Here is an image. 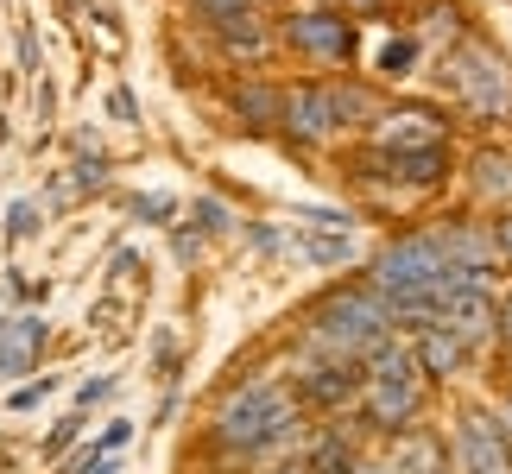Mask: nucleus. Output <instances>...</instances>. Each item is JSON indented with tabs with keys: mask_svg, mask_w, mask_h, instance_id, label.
<instances>
[{
	"mask_svg": "<svg viewBox=\"0 0 512 474\" xmlns=\"http://www.w3.org/2000/svg\"><path fill=\"white\" fill-rule=\"evenodd\" d=\"M443 285H449V260H443L437 234H405V241H392L373 260V291L386 298L392 316H418L424 323Z\"/></svg>",
	"mask_w": 512,
	"mask_h": 474,
	"instance_id": "obj_1",
	"label": "nucleus"
},
{
	"mask_svg": "<svg viewBox=\"0 0 512 474\" xmlns=\"http://www.w3.org/2000/svg\"><path fill=\"white\" fill-rule=\"evenodd\" d=\"M291 430H298V405H291L272 380H253V386H241V392L222 405L215 437H222V449H234V456H253V449L285 443Z\"/></svg>",
	"mask_w": 512,
	"mask_h": 474,
	"instance_id": "obj_2",
	"label": "nucleus"
},
{
	"mask_svg": "<svg viewBox=\"0 0 512 474\" xmlns=\"http://www.w3.org/2000/svg\"><path fill=\"white\" fill-rule=\"evenodd\" d=\"M386 329H392V310L380 291H336L317 310V323H310V342L323 354H336V361H354V354L386 348Z\"/></svg>",
	"mask_w": 512,
	"mask_h": 474,
	"instance_id": "obj_3",
	"label": "nucleus"
},
{
	"mask_svg": "<svg viewBox=\"0 0 512 474\" xmlns=\"http://www.w3.org/2000/svg\"><path fill=\"white\" fill-rule=\"evenodd\" d=\"M361 386H367L373 424H386V430H405L424 405V367H418V354L399 348V342L373 348V367L361 373Z\"/></svg>",
	"mask_w": 512,
	"mask_h": 474,
	"instance_id": "obj_4",
	"label": "nucleus"
},
{
	"mask_svg": "<svg viewBox=\"0 0 512 474\" xmlns=\"http://www.w3.org/2000/svg\"><path fill=\"white\" fill-rule=\"evenodd\" d=\"M361 114H367V95L354 89V83H304V89L285 95V114H279V121L298 133V140H329L336 127L361 121Z\"/></svg>",
	"mask_w": 512,
	"mask_h": 474,
	"instance_id": "obj_5",
	"label": "nucleus"
},
{
	"mask_svg": "<svg viewBox=\"0 0 512 474\" xmlns=\"http://www.w3.org/2000/svg\"><path fill=\"white\" fill-rule=\"evenodd\" d=\"M424 323H430V329L462 335V342L487 335V329H494V298H487V272H449V285L437 291V304H430Z\"/></svg>",
	"mask_w": 512,
	"mask_h": 474,
	"instance_id": "obj_6",
	"label": "nucleus"
},
{
	"mask_svg": "<svg viewBox=\"0 0 512 474\" xmlns=\"http://www.w3.org/2000/svg\"><path fill=\"white\" fill-rule=\"evenodd\" d=\"M449 76H456V95L468 102V114H481V121H500V114H512V70L500 64L494 51L468 45Z\"/></svg>",
	"mask_w": 512,
	"mask_h": 474,
	"instance_id": "obj_7",
	"label": "nucleus"
},
{
	"mask_svg": "<svg viewBox=\"0 0 512 474\" xmlns=\"http://www.w3.org/2000/svg\"><path fill=\"white\" fill-rule=\"evenodd\" d=\"M456 474H512V437L487 411H462L456 424Z\"/></svg>",
	"mask_w": 512,
	"mask_h": 474,
	"instance_id": "obj_8",
	"label": "nucleus"
},
{
	"mask_svg": "<svg viewBox=\"0 0 512 474\" xmlns=\"http://www.w3.org/2000/svg\"><path fill=\"white\" fill-rule=\"evenodd\" d=\"M285 38L304 57H317V64H348L354 57V26L342 13H298V19H285Z\"/></svg>",
	"mask_w": 512,
	"mask_h": 474,
	"instance_id": "obj_9",
	"label": "nucleus"
},
{
	"mask_svg": "<svg viewBox=\"0 0 512 474\" xmlns=\"http://www.w3.org/2000/svg\"><path fill=\"white\" fill-rule=\"evenodd\" d=\"M373 146L380 152H430V146H443V121L430 108H399L386 121H373Z\"/></svg>",
	"mask_w": 512,
	"mask_h": 474,
	"instance_id": "obj_10",
	"label": "nucleus"
},
{
	"mask_svg": "<svg viewBox=\"0 0 512 474\" xmlns=\"http://www.w3.org/2000/svg\"><path fill=\"white\" fill-rule=\"evenodd\" d=\"M437 241H443V260H449V272H487V266L500 260V253H494V241H487V228H475V222H456V228H443Z\"/></svg>",
	"mask_w": 512,
	"mask_h": 474,
	"instance_id": "obj_11",
	"label": "nucleus"
},
{
	"mask_svg": "<svg viewBox=\"0 0 512 474\" xmlns=\"http://www.w3.org/2000/svg\"><path fill=\"white\" fill-rule=\"evenodd\" d=\"M361 165L373 177H399V184H437L443 177V146H430V152H373Z\"/></svg>",
	"mask_w": 512,
	"mask_h": 474,
	"instance_id": "obj_12",
	"label": "nucleus"
},
{
	"mask_svg": "<svg viewBox=\"0 0 512 474\" xmlns=\"http://www.w3.org/2000/svg\"><path fill=\"white\" fill-rule=\"evenodd\" d=\"M392 474H456V462H449V449L430 437V430H405L399 449H392Z\"/></svg>",
	"mask_w": 512,
	"mask_h": 474,
	"instance_id": "obj_13",
	"label": "nucleus"
},
{
	"mask_svg": "<svg viewBox=\"0 0 512 474\" xmlns=\"http://www.w3.org/2000/svg\"><path fill=\"white\" fill-rule=\"evenodd\" d=\"M38 348H45V316H19L7 329V342H0V380H19V373H32Z\"/></svg>",
	"mask_w": 512,
	"mask_h": 474,
	"instance_id": "obj_14",
	"label": "nucleus"
},
{
	"mask_svg": "<svg viewBox=\"0 0 512 474\" xmlns=\"http://www.w3.org/2000/svg\"><path fill=\"white\" fill-rule=\"evenodd\" d=\"M411 354H418V367H424V373H437V380H443V373H456V367H462L468 342H462V335H449V329H424Z\"/></svg>",
	"mask_w": 512,
	"mask_h": 474,
	"instance_id": "obj_15",
	"label": "nucleus"
},
{
	"mask_svg": "<svg viewBox=\"0 0 512 474\" xmlns=\"http://www.w3.org/2000/svg\"><path fill=\"white\" fill-rule=\"evenodd\" d=\"M304 392H310L317 405H348L354 392H361V373H354L348 361H329V367H317V373L304 380Z\"/></svg>",
	"mask_w": 512,
	"mask_h": 474,
	"instance_id": "obj_16",
	"label": "nucleus"
},
{
	"mask_svg": "<svg viewBox=\"0 0 512 474\" xmlns=\"http://www.w3.org/2000/svg\"><path fill=\"white\" fill-rule=\"evenodd\" d=\"M475 190L481 196H512V158L506 152H481L475 158Z\"/></svg>",
	"mask_w": 512,
	"mask_h": 474,
	"instance_id": "obj_17",
	"label": "nucleus"
},
{
	"mask_svg": "<svg viewBox=\"0 0 512 474\" xmlns=\"http://www.w3.org/2000/svg\"><path fill=\"white\" fill-rule=\"evenodd\" d=\"M234 114H247V121H279L285 95L279 89H234Z\"/></svg>",
	"mask_w": 512,
	"mask_h": 474,
	"instance_id": "obj_18",
	"label": "nucleus"
},
{
	"mask_svg": "<svg viewBox=\"0 0 512 474\" xmlns=\"http://www.w3.org/2000/svg\"><path fill=\"white\" fill-rule=\"evenodd\" d=\"M411 64H418V38H392V45H380V70L386 76H405Z\"/></svg>",
	"mask_w": 512,
	"mask_h": 474,
	"instance_id": "obj_19",
	"label": "nucleus"
},
{
	"mask_svg": "<svg viewBox=\"0 0 512 474\" xmlns=\"http://www.w3.org/2000/svg\"><path fill=\"white\" fill-rule=\"evenodd\" d=\"M310 260H323V266L354 260V241H348V234H310Z\"/></svg>",
	"mask_w": 512,
	"mask_h": 474,
	"instance_id": "obj_20",
	"label": "nucleus"
},
{
	"mask_svg": "<svg viewBox=\"0 0 512 474\" xmlns=\"http://www.w3.org/2000/svg\"><path fill=\"white\" fill-rule=\"evenodd\" d=\"M304 474H354V456H348L342 443H323V449H317V462H310Z\"/></svg>",
	"mask_w": 512,
	"mask_h": 474,
	"instance_id": "obj_21",
	"label": "nucleus"
},
{
	"mask_svg": "<svg viewBox=\"0 0 512 474\" xmlns=\"http://www.w3.org/2000/svg\"><path fill=\"white\" fill-rule=\"evenodd\" d=\"M32 228H38V209H32V203H13V209H7V241H26Z\"/></svg>",
	"mask_w": 512,
	"mask_h": 474,
	"instance_id": "obj_22",
	"label": "nucleus"
},
{
	"mask_svg": "<svg viewBox=\"0 0 512 474\" xmlns=\"http://www.w3.org/2000/svg\"><path fill=\"white\" fill-rule=\"evenodd\" d=\"M494 253L512 266V215H500V222H494Z\"/></svg>",
	"mask_w": 512,
	"mask_h": 474,
	"instance_id": "obj_23",
	"label": "nucleus"
},
{
	"mask_svg": "<svg viewBox=\"0 0 512 474\" xmlns=\"http://www.w3.org/2000/svg\"><path fill=\"white\" fill-rule=\"evenodd\" d=\"M203 13H215V19H234V13H247V0H196Z\"/></svg>",
	"mask_w": 512,
	"mask_h": 474,
	"instance_id": "obj_24",
	"label": "nucleus"
},
{
	"mask_svg": "<svg viewBox=\"0 0 512 474\" xmlns=\"http://www.w3.org/2000/svg\"><path fill=\"white\" fill-rule=\"evenodd\" d=\"M196 222L215 234V228H228V215H222V203H196Z\"/></svg>",
	"mask_w": 512,
	"mask_h": 474,
	"instance_id": "obj_25",
	"label": "nucleus"
},
{
	"mask_svg": "<svg viewBox=\"0 0 512 474\" xmlns=\"http://www.w3.org/2000/svg\"><path fill=\"white\" fill-rule=\"evenodd\" d=\"M76 430H83V418H70V424H57V430H51V437H45V449H51V456H57V449H64V443L76 437Z\"/></svg>",
	"mask_w": 512,
	"mask_h": 474,
	"instance_id": "obj_26",
	"label": "nucleus"
},
{
	"mask_svg": "<svg viewBox=\"0 0 512 474\" xmlns=\"http://www.w3.org/2000/svg\"><path fill=\"white\" fill-rule=\"evenodd\" d=\"M494 329H500V342L512 348V298H506V304H494Z\"/></svg>",
	"mask_w": 512,
	"mask_h": 474,
	"instance_id": "obj_27",
	"label": "nucleus"
},
{
	"mask_svg": "<svg viewBox=\"0 0 512 474\" xmlns=\"http://www.w3.org/2000/svg\"><path fill=\"white\" fill-rule=\"evenodd\" d=\"M348 7H361V13H367V7H380V0H348Z\"/></svg>",
	"mask_w": 512,
	"mask_h": 474,
	"instance_id": "obj_28",
	"label": "nucleus"
},
{
	"mask_svg": "<svg viewBox=\"0 0 512 474\" xmlns=\"http://www.w3.org/2000/svg\"><path fill=\"white\" fill-rule=\"evenodd\" d=\"M506 437H512V405H506Z\"/></svg>",
	"mask_w": 512,
	"mask_h": 474,
	"instance_id": "obj_29",
	"label": "nucleus"
},
{
	"mask_svg": "<svg viewBox=\"0 0 512 474\" xmlns=\"http://www.w3.org/2000/svg\"><path fill=\"white\" fill-rule=\"evenodd\" d=\"M367 474H392V468H367Z\"/></svg>",
	"mask_w": 512,
	"mask_h": 474,
	"instance_id": "obj_30",
	"label": "nucleus"
}]
</instances>
